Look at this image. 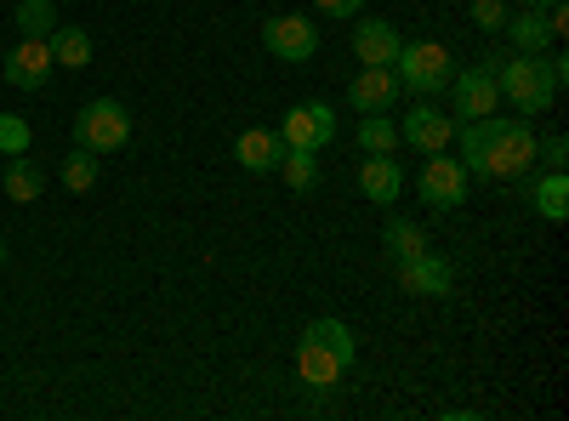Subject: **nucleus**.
<instances>
[{"label":"nucleus","mask_w":569,"mask_h":421,"mask_svg":"<svg viewBox=\"0 0 569 421\" xmlns=\"http://www.w3.org/2000/svg\"><path fill=\"white\" fill-rule=\"evenodd\" d=\"M456 143H461L467 177H525L536 166V131H530V120H507V114L461 120Z\"/></svg>","instance_id":"1"},{"label":"nucleus","mask_w":569,"mask_h":421,"mask_svg":"<svg viewBox=\"0 0 569 421\" xmlns=\"http://www.w3.org/2000/svg\"><path fill=\"white\" fill-rule=\"evenodd\" d=\"M490 69H496V91L518 109V120H530V114H547L552 103H558V74H552V63H547V52L536 58V52H512V58H490Z\"/></svg>","instance_id":"2"},{"label":"nucleus","mask_w":569,"mask_h":421,"mask_svg":"<svg viewBox=\"0 0 569 421\" xmlns=\"http://www.w3.org/2000/svg\"><path fill=\"white\" fill-rule=\"evenodd\" d=\"M393 74H399V86L421 91V98H433V91L450 86L456 58H450V46H439V40H405L399 58H393Z\"/></svg>","instance_id":"3"},{"label":"nucleus","mask_w":569,"mask_h":421,"mask_svg":"<svg viewBox=\"0 0 569 421\" xmlns=\"http://www.w3.org/2000/svg\"><path fill=\"white\" fill-rule=\"evenodd\" d=\"M126 137H131V114H126V103H114V98H91V103L74 114V143L91 149V154L126 149Z\"/></svg>","instance_id":"4"},{"label":"nucleus","mask_w":569,"mask_h":421,"mask_svg":"<svg viewBox=\"0 0 569 421\" xmlns=\"http://www.w3.org/2000/svg\"><path fill=\"white\" fill-rule=\"evenodd\" d=\"M279 137H284V149H308V154H319L330 137H337V109L319 103V98L291 103V109H284V120H279Z\"/></svg>","instance_id":"5"},{"label":"nucleus","mask_w":569,"mask_h":421,"mask_svg":"<svg viewBox=\"0 0 569 421\" xmlns=\"http://www.w3.org/2000/svg\"><path fill=\"white\" fill-rule=\"evenodd\" d=\"M262 46H268L279 63H308V58L319 52V29H313V18H302V12H279V18L262 23Z\"/></svg>","instance_id":"6"},{"label":"nucleus","mask_w":569,"mask_h":421,"mask_svg":"<svg viewBox=\"0 0 569 421\" xmlns=\"http://www.w3.org/2000/svg\"><path fill=\"white\" fill-rule=\"evenodd\" d=\"M450 91H456V126H461V120H485V114L501 109V91H496V69H490V63L456 69V74H450Z\"/></svg>","instance_id":"7"},{"label":"nucleus","mask_w":569,"mask_h":421,"mask_svg":"<svg viewBox=\"0 0 569 421\" xmlns=\"http://www.w3.org/2000/svg\"><path fill=\"white\" fill-rule=\"evenodd\" d=\"M416 189H421V200L433 206V211H456L467 200V166L456 154H427Z\"/></svg>","instance_id":"8"},{"label":"nucleus","mask_w":569,"mask_h":421,"mask_svg":"<svg viewBox=\"0 0 569 421\" xmlns=\"http://www.w3.org/2000/svg\"><path fill=\"white\" fill-rule=\"evenodd\" d=\"M52 74H58V63H52V40H40V34L29 40V34H23L12 52H7V80H12L18 91H40Z\"/></svg>","instance_id":"9"},{"label":"nucleus","mask_w":569,"mask_h":421,"mask_svg":"<svg viewBox=\"0 0 569 421\" xmlns=\"http://www.w3.org/2000/svg\"><path fill=\"white\" fill-rule=\"evenodd\" d=\"M399 137H405L416 154H445L456 143V120L445 109H410L405 126H399Z\"/></svg>","instance_id":"10"},{"label":"nucleus","mask_w":569,"mask_h":421,"mask_svg":"<svg viewBox=\"0 0 569 421\" xmlns=\"http://www.w3.org/2000/svg\"><path fill=\"white\" fill-rule=\"evenodd\" d=\"M348 103H353V109H365V114H388V109L399 103V74H393V69L365 63V69L348 80Z\"/></svg>","instance_id":"11"},{"label":"nucleus","mask_w":569,"mask_h":421,"mask_svg":"<svg viewBox=\"0 0 569 421\" xmlns=\"http://www.w3.org/2000/svg\"><path fill=\"white\" fill-rule=\"evenodd\" d=\"M399 29L388 23V18H365L359 12V23H353V52H359V63H376V69H393V58H399Z\"/></svg>","instance_id":"12"},{"label":"nucleus","mask_w":569,"mask_h":421,"mask_svg":"<svg viewBox=\"0 0 569 421\" xmlns=\"http://www.w3.org/2000/svg\"><path fill=\"white\" fill-rule=\"evenodd\" d=\"M297 377L313 388V393H330L342 377H348V364L330 353L325 342H313V337H302V348H297Z\"/></svg>","instance_id":"13"},{"label":"nucleus","mask_w":569,"mask_h":421,"mask_svg":"<svg viewBox=\"0 0 569 421\" xmlns=\"http://www.w3.org/2000/svg\"><path fill=\"white\" fill-rule=\"evenodd\" d=\"M399 285H405L410 297H445V291H450V262H445L439 251H421V257L399 262Z\"/></svg>","instance_id":"14"},{"label":"nucleus","mask_w":569,"mask_h":421,"mask_svg":"<svg viewBox=\"0 0 569 421\" xmlns=\"http://www.w3.org/2000/svg\"><path fill=\"white\" fill-rule=\"evenodd\" d=\"M359 189H365V200H376V206H393L399 189H405V166H399L393 154H365Z\"/></svg>","instance_id":"15"},{"label":"nucleus","mask_w":569,"mask_h":421,"mask_svg":"<svg viewBox=\"0 0 569 421\" xmlns=\"http://www.w3.org/2000/svg\"><path fill=\"white\" fill-rule=\"evenodd\" d=\"M233 160H240L246 171H279V160H284V137L268 131V126H251V131H240V143H233Z\"/></svg>","instance_id":"16"},{"label":"nucleus","mask_w":569,"mask_h":421,"mask_svg":"<svg viewBox=\"0 0 569 421\" xmlns=\"http://www.w3.org/2000/svg\"><path fill=\"white\" fill-rule=\"evenodd\" d=\"M0 182H7V200L18 206H34L46 194V171L29 160V154H7V171H0Z\"/></svg>","instance_id":"17"},{"label":"nucleus","mask_w":569,"mask_h":421,"mask_svg":"<svg viewBox=\"0 0 569 421\" xmlns=\"http://www.w3.org/2000/svg\"><path fill=\"white\" fill-rule=\"evenodd\" d=\"M530 206H536L547 222H563V217H569V177H563V171L536 177V182H530Z\"/></svg>","instance_id":"18"},{"label":"nucleus","mask_w":569,"mask_h":421,"mask_svg":"<svg viewBox=\"0 0 569 421\" xmlns=\"http://www.w3.org/2000/svg\"><path fill=\"white\" fill-rule=\"evenodd\" d=\"M507 34H512V52H547V46H552V29H547V12H525V18H507Z\"/></svg>","instance_id":"19"},{"label":"nucleus","mask_w":569,"mask_h":421,"mask_svg":"<svg viewBox=\"0 0 569 421\" xmlns=\"http://www.w3.org/2000/svg\"><path fill=\"white\" fill-rule=\"evenodd\" d=\"M46 40H52V63L58 69H86L91 63V34L86 29H52Z\"/></svg>","instance_id":"20"},{"label":"nucleus","mask_w":569,"mask_h":421,"mask_svg":"<svg viewBox=\"0 0 569 421\" xmlns=\"http://www.w3.org/2000/svg\"><path fill=\"white\" fill-rule=\"evenodd\" d=\"M302 337H313V342H325L330 353H337L342 364H353V353H359V342H353V331H348V324L342 319H313L308 324V331Z\"/></svg>","instance_id":"21"},{"label":"nucleus","mask_w":569,"mask_h":421,"mask_svg":"<svg viewBox=\"0 0 569 421\" xmlns=\"http://www.w3.org/2000/svg\"><path fill=\"white\" fill-rule=\"evenodd\" d=\"M382 240H388V257H393V262H410V257L427 251V233H421L416 222H405V217H393V222L382 228Z\"/></svg>","instance_id":"22"},{"label":"nucleus","mask_w":569,"mask_h":421,"mask_svg":"<svg viewBox=\"0 0 569 421\" xmlns=\"http://www.w3.org/2000/svg\"><path fill=\"white\" fill-rule=\"evenodd\" d=\"M359 149L365 154H393L399 149V126L388 114H365L359 120Z\"/></svg>","instance_id":"23"},{"label":"nucleus","mask_w":569,"mask_h":421,"mask_svg":"<svg viewBox=\"0 0 569 421\" xmlns=\"http://www.w3.org/2000/svg\"><path fill=\"white\" fill-rule=\"evenodd\" d=\"M12 23H18V34H29V40L40 34L46 40V34L58 29V7H52V0H18V18Z\"/></svg>","instance_id":"24"},{"label":"nucleus","mask_w":569,"mask_h":421,"mask_svg":"<svg viewBox=\"0 0 569 421\" xmlns=\"http://www.w3.org/2000/svg\"><path fill=\"white\" fill-rule=\"evenodd\" d=\"M279 171H284V182H291L297 194H313V189H319V160H313L308 149H284Z\"/></svg>","instance_id":"25"},{"label":"nucleus","mask_w":569,"mask_h":421,"mask_svg":"<svg viewBox=\"0 0 569 421\" xmlns=\"http://www.w3.org/2000/svg\"><path fill=\"white\" fill-rule=\"evenodd\" d=\"M63 182H69L74 194H86V189H98V154H91V149H80V143H74V154L63 160Z\"/></svg>","instance_id":"26"},{"label":"nucleus","mask_w":569,"mask_h":421,"mask_svg":"<svg viewBox=\"0 0 569 421\" xmlns=\"http://www.w3.org/2000/svg\"><path fill=\"white\" fill-rule=\"evenodd\" d=\"M0 154H29V126L18 114H0Z\"/></svg>","instance_id":"27"},{"label":"nucleus","mask_w":569,"mask_h":421,"mask_svg":"<svg viewBox=\"0 0 569 421\" xmlns=\"http://www.w3.org/2000/svg\"><path fill=\"white\" fill-rule=\"evenodd\" d=\"M472 23L485 34H501L507 29V0H472Z\"/></svg>","instance_id":"28"},{"label":"nucleus","mask_w":569,"mask_h":421,"mask_svg":"<svg viewBox=\"0 0 569 421\" xmlns=\"http://www.w3.org/2000/svg\"><path fill=\"white\" fill-rule=\"evenodd\" d=\"M536 160H541L547 171H563V166H569V143H563V137H547V143H536Z\"/></svg>","instance_id":"29"},{"label":"nucleus","mask_w":569,"mask_h":421,"mask_svg":"<svg viewBox=\"0 0 569 421\" xmlns=\"http://www.w3.org/2000/svg\"><path fill=\"white\" fill-rule=\"evenodd\" d=\"M313 7H319L325 18H359V12H365V0H313Z\"/></svg>","instance_id":"30"},{"label":"nucleus","mask_w":569,"mask_h":421,"mask_svg":"<svg viewBox=\"0 0 569 421\" xmlns=\"http://www.w3.org/2000/svg\"><path fill=\"white\" fill-rule=\"evenodd\" d=\"M0 268H7V233H0Z\"/></svg>","instance_id":"31"},{"label":"nucleus","mask_w":569,"mask_h":421,"mask_svg":"<svg viewBox=\"0 0 569 421\" xmlns=\"http://www.w3.org/2000/svg\"><path fill=\"white\" fill-rule=\"evenodd\" d=\"M525 7H536V12H541V7H552V0H525Z\"/></svg>","instance_id":"32"}]
</instances>
